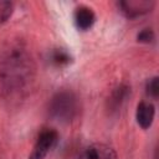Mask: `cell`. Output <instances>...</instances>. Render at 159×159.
<instances>
[{"label": "cell", "mask_w": 159, "mask_h": 159, "mask_svg": "<svg viewBox=\"0 0 159 159\" xmlns=\"http://www.w3.org/2000/svg\"><path fill=\"white\" fill-rule=\"evenodd\" d=\"M78 111L77 97L71 91H60L50 99V116L62 123L71 122Z\"/></svg>", "instance_id": "obj_2"}, {"label": "cell", "mask_w": 159, "mask_h": 159, "mask_svg": "<svg viewBox=\"0 0 159 159\" xmlns=\"http://www.w3.org/2000/svg\"><path fill=\"white\" fill-rule=\"evenodd\" d=\"M153 40H154V34H153V31L150 29H145V30H143L142 32L138 34V41H140V42L149 43Z\"/></svg>", "instance_id": "obj_11"}, {"label": "cell", "mask_w": 159, "mask_h": 159, "mask_svg": "<svg viewBox=\"0 0 159 159\" xmlns=\"http://www.w3.org/2000/svg\"><path fill=\"white\" fill-rule=\"evenodd\" d=\"M147 93L153 97V98H157L158 94H159V81H158V77H153L148 81L147 83Z\"/></svg>", "instance_id": "obj_10"}, {"label": "cell", "mask_w": 159, "mask_h": 159, "mask_svg": "<svg viewBox=\"0 0 159 159\" xmlns=\"http://www.w3.org/2000/svg\"><path fill=\"white\" fill-rule=\"evenodd\" d=\"M14 11V4L11 1L0 0V24H4L9 20Z\"/></svg>", "instance_id": "obj_8"}, {"label": "cell", "mask_w": 159, "mask_h": 159, "mask_svg": "<svg viewBox=\"0 0 159 159\" xmlns=\"http://www.w3.org/2000/svg\"><path fill=\"white\" fill-rule=\"evenodd\" d=\"M78 159H117L114 150L102 143H94L87 147Z\"/></svg>", "instance_id": "obj_5"}, {"label": "cell", "mask_w": 159, "mask_h": 159, "mask_svg": "<svg viewBox=\"0 0 159 159\" xmlns=\"http://www.w3.org/2000/svg\"><path fill=\"white\" fill-rule=\"evenodd\" d=\"M31 56L19 45H11L0 55V89L6 94H19L29 87L34 77Z\"/></svg>", "instance_id": "obj_1"}, {"label": "cell", "mask_w": 159, "mask_h": 159, "mask_svg": "<svg viewBox=\"0 0 159 159\" xmlns=\"http://www.w3.org/2000/svg\"><path fill=\"white\" fill-rule=\"evenodd\" d=\"M119 6L122 11L130 19L142 16L154 7V1H147V0H128V1H120Z\"/></svg>", "instance_id": "obj_4"}, {"label": "cell", "mask_w": 159, "mask_h": 159, "mask_svg": "<svg viewBox=\"0 0 159 159\" xmlns=\"http://www.w3.org/2000/svg\"><path fill=\"white\" fill-rule=\"evenodd\" d=\"M71 60V57L68 56V53H66L65 51L62 50H55L52 52V61L56 63V65H66Z\"/></svg>", "instance_id": "obj_9"}, {"label": "cell", "mask_w": 159, "mask_h": 159, "mask_svg": "<svg viewBox=\"0 0 159 159\" xmlns=\"http://www.w3.org/2000/svg\"><path fill=\"white\" fill-rule=\"evenodd\" d=\"M96 17L92 11V9L87 7V6H80L76 12H75V21L78 29L81 30H87L89 29L93 22H94Z\"/></svg>", "instance_id": "obj_7"}, {"label": "cell", "mask_w": 159, "mask_h": 159, "mask_svg": "<svg viewBox=\"0 0 159 159\" xmlns=\"http://www.w3.org/2000/svg\"><path fill=\"white\" fill-rule=\"evenodd\" d=\"M56 140H57V133L55 130H52V129L42 130L27 159H45L47 153L55 145Z\"/></svg>", "instance_id": "obj_3"}, {"label": "cell", "mask_w": 159, "mask_h": 159, "mask_svg": "<svg viewBox=\"0 0 159 159\" xmlns=\"http://www.w3.org/2000/svg\"><path fill=\"white\" fill-rule=\"evenodd\" d=\"M154 116H155V108L152 103L140 102L137 106L135 119H137V123L143 129H148L152 125V123L154 120Z\"/></svg>", "instance_id": "obj_6"}]
</instances>
